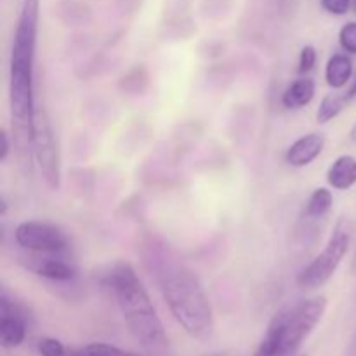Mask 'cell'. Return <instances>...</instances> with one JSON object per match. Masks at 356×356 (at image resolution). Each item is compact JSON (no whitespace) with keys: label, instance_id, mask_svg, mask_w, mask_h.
<instances>
[{"label":"cell","instance_id":"6da1fadb","mask_svg":"<svg viewBox=\"0 0 356 356\" xmlns=\"http://www.w3.org/2000/svg\"><path fill=\"white\" fill-rule=\"evenodd\" d=\"M40 0H23L9 58V108L13 143L24 169L31 170L35 120V56H37Z\"/></svg>","mask_w":356,"mask_h":356},{"label":"cell","instance_id":"7a4b0ae2","mask_svg":"<svg viewBox=\"0 0 356 356\" xmlns=\"http://www.w3.org/2000/svg\"><path fill=\"white\" fill-rule=\"evenodd\" d=\"M163 301L176 322L197 341H211L214 336V313L204 285L197 275L174 259L165 249H153L149 261Z\"/></svg>","mask_w":356,"mask_h":356},{"label":"cell","instance_id":"3957f363","mask_svg":"<svg viewBox=\"0 0 356 356\" xmlns=\"http://www.w3.org/2000/svg\"><path fill=\"white\" fill-rule=\"evenodd\" d=\"M103 284L113 294L122 318L136 343L149 356L169 353V337L134 266L125 261H117L103 275Z\"/></svg>","mask_w":356,"mask_h":356},{"label":"cell","instance_id":"277c9868","mask_svg":"<svg viewBox=\"0 0 356 356\" xmlns=\"http://www.w3.org/2000/svg\"><path fill=\"white\" fill-rule=\"evenodd\" d=\"M327 312V298L305 299L273 316L254 356H292L302 346Z\"/></svg>","mask_w":356,"mask_h":356},{"label":"cell","instance_id":"5b68a950","mask_svg":"<svg viewBox=\"0 0 356 356\" xmlns=\"http://www.w3.org/2000/svg\"><path fill=\"white\" fill-rule=\"evenodd\" d=\"M348 250H350V233L343 226H337L322 252L299 271L296 284L302 291H315V289L323 287L336 275Z\"/></svg>","mask_w":356,"mask_h":356},{"label":"cell","instance_id":"8992f818","mask_svg":"<svg viewBox=\"0 0 356 356\" xmlns=\"http://www.w3.org/2000/svg\"><path fill=\"white\" fill-rule=\"evenodd\" d=\"M33 159L40 169L42 179L51 190L61 186V156L51 117L44 106H37L33 120Z\"/></svg>","mask_w":356,"mask_h":356},{"label":"cell","instance_id":"52a82bcc","mask_svg":"<svg viewBox=\"0 0 356 356\" xmlns=\"http://www.w3.org/2000/svg\"><path fill=\"white\" fill-rule=\"evenodd\" d=\"M14 240L21 249L33 254H65L70 247L63 229L45 221H24L17 225Z\"/></svg>","mask_w":356,"mask_h":356},{"label":"cell","instance_id":"ba28073f","mask_svg":"<svg viewBox=\"0 0 356 356\" xmlns=\"http://www.w3.org/2000/svg\"><path fill=\"white\" fill-rule=\"evenodd\" d=\"M28 334L26 312L6 292L0 296V343L3 348H17Z\"/></svg>","mask_w":356,"mask_h":356},{"label":"cell","instance_id":"9c48e42d","mask_svg":"<svg viewBox=\"0 0 356 356\" xmlns=\"http://www.w3.org/2000/svg\"><path fill=\"white\" fill-rule=\"evenodd\" d=\"M61 254H37L35 257L28 259V268L38 277L47 278L52 282H70L75 278V268L65 259H61Z\"/></svg>","mask_w":356,"mask_h":356},{"label":"cell","instance_id":"30bf717a","mask_svg":"<svg viewBox=\"0 0 356 356\" xmlns=\"http://www.w3.org/2000/svg\"><path fill=\"white\" fill-rule=\"evenodd\" d=\"M323 148H325V138L318 132H312V134L301 136L289 146L285 160H287L289 165L301 169V167L315 162L322 155Z\"/></svg>","mask_w":356,"mask_h":356},{"label":"cell","instance_id":"8fae6325","mask_svg":"<svg viewBox=\"0 0 356 356\" xmlns=\"http://www.w3.org/2000/svg\"><path fill=\"white\" fill-rule=\"evenodd\" d=\"M327 181L334 190L348 191L356 184V156L341 155L327 170Z\"/></svg>","mask_w":356,"mask_h":356},{"label":"cell","instance_id":"7c38bea8","mask_svg":"<svg viewBox=\"0 0 356 356\" xmlns=\"http://www.w3.org/2000/svg\"><path fill=\"white\" fill-rule=\"evenodd\" d=\"M316 94V83L315 80L308 79H298L284 90L282 94V104L287 110H301V108L308 106L313 101Z\"/></svg>","mask_w":356,"mask_h":356},{"label":"cell","instance_id":"4fadbf2b","mask_svg":"<svg viewBox=\"0 0 356 356\" xmlns=\"http://www.w3.org/2000/svg\"><path fill=\"white\" fill-rule=\"evenodd\" d=\"M353 75V63L348 54H334L327 61L325 80L332 89H343Z\"/></svg>","mask_w":356,"mask_h":356},{"label":"cell","instance_id":"5bb4252c","mask_svg":"<svg viewBox=\"0 0 356 356\" xmlns=\"http://www.w3.org/2000/svg\"><path fill=\"white\" fill-rule=\"evenodd\" d=\"M334 205V195L329 188H316L306 202V216L309 219H322Z\"/></svg>","mask_w":356,"mask_h":356},{"label":"cell","instance_id":"9a60e30c","mask_svg":"<svg viewBox=\"0 0 356 356\" xmlns=\"http://www.w3.org/2000/svg\"><path fill=\"white\" fill-rule=\"evenodd\" d=\"M348 103L350 101H348L346 94H327L322 99V103H320L318 111H316V122L318 124H327V122L334 120L344 110Z\"/></svg>","mask_w":356,"mask_h":356},{"label":"cell","instance_id":"2e32d148","mask_svg":"<svg viewBox=\"0 0 356 356\" xmlns=\"http://www.w3.org/2000/svg\"><path fill=\"white\" fill-rule=\"evenodd\" d=\"M66 356H141L131 353V351H125L122 348L111 346V344L104 343H94L87 344V346L80 348H68Z\"/></svg>","mask_w":356,"mask_h":356},{"label":"cell","instance_id":"e0dca14e","mask_svg":"<svg viewBox=\"0 0 356 356\" xmlns=\"http://www.w3.org/2000/svg\"><path fill=\"white\" fill-rule=\"evenodd\" d=\"M339 44L344 52L356 54V21L346 23L339 31Z\"/></svg>","mask_w":356,"mask_h":356},{"label":"cell","instance_id":"ac0fdd59","mask_svg":"<svg viewBox=\"0 0 356 356\" xmlns=\"http://www.w3.org/2000/svg\"><path fill=\"white\" fill-rule=\"evenodd\" d=\"M68 348L58 339H52V337H44L38 343V353L42 356H66Z\"/></svg>","mask_w":356,"mask_h":356},{"label":"cell","instance_id":"d6986e66","mask_svg":"<svg viewBox=\"0 0 356 356\" xmlns=\"http://www.w3.org/2000/svg\"><path fill=\"white\" fill-rule=\"evenodd\" d=\"M316 65V49L313 45H305L301 49V54H299V75H305V73L312 72L313 66Z\"/></svg>","mask_w":356,"mask_h":356},{"label":"cell","instance_id":"ffe728a7","mask_svg":"<svg viewBox=\"0 0 356 356\" xmlns=\"http://www.w3.org/2000/svg\"><path fill=\"white\" fill-rule=\"evenodd\" d=\"M323 10L334 16H343L351 9V0H320Z\"/></svg>","mask_w":356,"mask_h":356},{"label":"cell","instance_id":"44dd1931","mask_svg":"<svg viewBox=\"0 0 356 356\" xmlns=\"http://www.w3.org/2000/svg\"><path fill=\"white\" fill-rule=\"evenodd\" d=\"M0 141H2V149H0V162H6L7 156L10 153V141H9V134H7L6 129L0 131Z\"/></svg>","mask_w":356,"mask_h":356},{"label":"cell","instance_id":"7402d4cb","mask_svg":"<svg viewBox=\"0 0 356 356\" xmlns=\"http://www.w3.org/2000/svg\"><path fill=\"white\" fill-rule=\"evenodd\" d=\"M344 356H356V332L353 334V337H351V341H350V344H348L346 353H344Z\"/></svg>","mask_w":356,"mask_h":356},{"label":"cell","instance_id":"603a6c76","mask_svg":"<svg viewBox=\"0 0 356 356\" xmlns=\"http://www.w3.org/2000/svg\"><path fill=\"white\" fill-rule=\"evenodd\" d=\"M346 97H348V101H353L356 97V80L353 82V86L350 87V90L346 92Z\"/></svg>","mask_w":356,"mask_h":356},{"label":"cell","instance_id":"cb8c5ba5","mask_svg":"<svg viewBox=\"0 0 356 356\" xmlns=\"http://www.w3.org/2000/svg\"><path fill=\"white\" fill-rule=\"evenodd\" d=\"M351 10L356 13V0H351Z\"/></svg>","mask_w":356,"mask_h":356},{"label":"cell","instance_id":"d4e9b609","mask_svg":"<svg viewBox=\"0 0 356 356\" xmlns=\"http://www.w3.org/2000/svg\"><path fill=\"white\" fill-rule=\"evenodd\" d=\"M301 356H306V355H301Z\"/></svg>","mask_w":356,"mask_h":356}]
</instances>
